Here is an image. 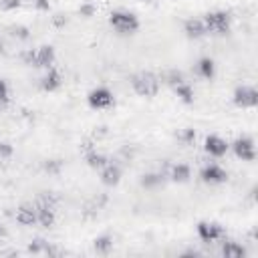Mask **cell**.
I'll use <instances>...</instances> for the list:
<instances>
[{"label":"cell","instance_id":"obj_1","mask_svg":"<svg viewBox=\"0 0 258 258\" xmlns=\"http://www.w3.org/2000/svg\"><path fill=\"white\" fill-rule=\"evenodd\" d=\"M109 24L121 34H131V32H135L139 28L137 16L133 12H129V10H113L109 14Z\"/></svg>","mask_w":258,"mask_h":258},{"label":"cell","instance_id":"obj_2","mask_svg":"<svg viewBox=\"0 0 258 258\" xmlns=\"http://www.w3.org/2000/svg\"><path fill=\"white\" fill-rule=\"evenodd\" d=\"M131 87L141 97H151L159 91V79L153 73H139L131 79Z\"/></svg>","mask_w":258,"mask_h":258},{"label":"cell","instance_id":"obj_3","mask_svg":"<svg viewBox=\"0 0 258 258\" xmlns=\"http://www.w3.org/2000/svg\"><path fill=\"white\" fill-rule=\"evenodd\" d=\"M206 24V32H214V34H226L230 28V14L224 10H216V12H208L204 18Z\"/></svg>","mask_w":258,"mask_h":258},{"label":"cell","instance_id":"obj_4","mask_svg":"<svg viewBox=\"0 0 258 258\" xmlns=\"http://www.w3.org/2000/svg\"><path fill=\"white\" fill-rule=\"evenodd\" d=\"M87 101H89V105L93 109H107V107H111L115 103V97L107 87H97V89H93L89 93Z\"/></svg>","mask_w":258,"mask_h":258},{"label":"cell","instance_id":"obj_5","mask_svg":"<svg viewBox=\"0 0 258 258\" xmlns=\"http://www.w3.org/2000/svg\"><path fill=\"white\" fill-rule=\"evenodd\" d=\"M234 103L238 107H256L258 103V93L254 87H248V85H242L234 91Z\"/></svg>","mask_w":258,"mask_h":258},{"label":"cell","instance_id":"obj_6","mask_svg":"<svg viewBox=\"0 0 258 258\" xmlns=\"http://www.w3.org/2000/svg\"><path fill=\"white\" fill-rule=\"evenodd\" d=\"M232 149L236 153V157H240L242 161H252L256 157V149H254V141L250 137H238L232 143Z\"/></svg>","mask_w":258,"mask_h":258},{"label":"cell","instance_id":"obj_7","mask_svg":"<svg viewBox=\"0 0 258 258\" xmlns=\"http://www.w3.org/2000/svg\"><path fill=\"white\" fill-rule=\"evenodd\" d=\"M198 236L202 242H216L224 236V230L220 224H214V222H200L198 224Z\"/></svg>","mask_w":258,"mask_h":258},{"label":"cell","instance_id":"obj_8","mask_svg":"<svg viewBox=\"0 0 258 258\" xmlns=\"http://www.w3.org/2000/svg\"><path fill=\"white\" fill-rule=\"evenodd\" d=\"M228 147H230L228 141L222 139L220 135H208L206 141H204V149H206V153L212 155V157H222V155H226Z\"/></svg>","mask_w":258,"mask_h":258},{"label":"cell","instance_id":"obj_9","mask_svg":"<svg viewBox=\"0 0 258 258\" xmlns=\"http://www.w3.org/2000/svg\"><path fill=\"white\" fill-rule=\"evenodd\" d=\"M30 62H34V67H52L54 62V48L52 46H40L34 52H28Z\"/></svg>","mask_w":258,"mask_h":258},{"label":"cell","instance_id":"obj_10","mask_svg":"<svg viewBox=\"0 0 258 258\" xmlns=\"http://www.w3.org/2000/svg\"><path fill=\"white\" fill-rule=\"evenodd\" d=\"M200 177H202L206 183H222V181H226L228 173H226L218 163H208V165L202 167Z\"/></svg>","mask_w":258,"mask_h":258},{"label":"cell","instance_id":"obj_11","mask_svg":"<svg viewBox=\"0 0 258 258\" xmlns=\"http://www.w3.org/2000/svg\"><path fill=\"white\" fill-rule=\"evenodd\" d=\"M119 179H121V169H119V165L107 161V163L101 167V181H103L105 185H117Z\"/></svg>","mask_w":258,"mask_h":258},{"label":"cell","instance_id":"obj_12","mask_svg":"<svg viewBox=\"0 0 258 258\" xmlns=\"http://www.w3.org/2000/svg\"><path fill=\"white\" fill-rule=\"evenodd\" d=\"M183 32L191 38H200V36L206 34V24H204L202 18H187L183 22Z\"/></svg>","mask_w":258,"mask_h":258},{"label":"cell","instance_id":"obj_13","mask_svg":"<svg viewBox=\"0 0 258 258\" xmlns=\"http://www.w3.org/2000/svg\"><path fill=\"white\" fill-rule=\"evenodd\" d=\"M54 222V210L48 206V204H40L36 206V224L44 226V228H50Z\"/></svg>","mask_w":258,"mask_h":258},{"label":"cell","instance_id":"obj_14","mask_svg":"<svg viewBox=\"0 0 258 258\" xmlns=\"http://www.w3.org/2000/svg\"><path fill=\"white\" fill-rule=\"evenodd\" d=\"M16 222L22 226H32L36 224V206H22L16 212Z\"/></svg>","mask_w":258,"mask_h":258},{"label":"cell","instance_id":"obj_15","mask_svg":"<svg viewBox=\"0 0 258 258\" xmlns=\"http://www.w3.org/2000/svg\"><path fill=\"white\" fill-rule=\"evenodd\" d=\"M42 89L44 91H54V89H58L60 87V73L54 69V67H48V71H46V75L42 77Z\"/></svg>","mask_w":258,"mask_h":258},{"label":"cell","instance_id":"obj_16","mask_svg":"<svg viewBox=\"0 0 258 258\" xmlns=\"http://www.w3.org/2000/svg\"><path fill=\"white\" fill-rule=\"evenodd\" d=\"M196 71L202 79H212L214 73H216V64H214L212 58H200L198 64H196Z\"/></svg>","mask_w":258,"mask_h":258},{"label":"cell","instance_id":"obj_17","mask_svg":"<svg viewBox=\"0 0 258 258\" xmlns=\"http://www.w3.org/2000/svg\"><path fill=\"white\" fill-rule=\"evenodd\" d=\"M244 254H246V250L238 242H224L222 244V256H226V258H242Z\"/></svg>","mask_w":258,"mask_h":258},{"label":"cell","instance_id":"obj_18","mask_svg":"<svg viewBox=\"0 0 258 258\" xmlns=\"http://www.w3.org/2000/svg\"><path fill=\"white\" fill-rule=\"evenodd\" d=\"M173 91H175V95H177L183 103H191V101H194V89H191L185 81H181V83L173 85Z\"/></svg>","mask_w":258,"mask_h":258},{"label":"cell","instance_id":"obj_19","mask_svg":"<svg viewBox=\"0 0 258 258\" xmlns=\"http://www.w3.org/2000/svg\"><path fill=\"white\" fill-rule=\"evenodd\" d=\"M191 177V169L185 163H177L171 167V179L173 181H187Z\"/></svg>","mask_w":258,"mask_h":258},{"label":"cell","instance_id":"obj_20","mask_svg":"<svg viewBox=\"0 0 258 258\" xmlns=\"http://www.w3.org/2000/svg\"><path fill=\"white\" fill-rule=\"evenodd\" d=\"M93 246H95V250L99 254H107L113 248V240H111V236H99V238H95Z\"/></svg>","mask_w":258,"mask_h":258},{"label":"cell","instance_id":"obj_21","mask_svg":"<svg viewBox=\"0 0 258 258\" xmlns=\"http://www.w3.org/2000/svg\"><path fill=\"white\" fill-rule=\"evenodd\" d=\"M87 163L91 165V167H103L105 163H107V157L105 155H101V153H97V151H89L87 153Z\"/></svg>","mask_w":258,"mask_h":258},{"label":"cell","instance_id":"obj_22","mask_svg":"<svg viewBox=\"0 0 258 258\" xmlns=\"http://www.w3.org/2000/svg\"><path fill=\"white\" fill-rule=\"evenodd\" d=\"M10 101V91H8V85L4 81H0V109L6 107Z\"/></svg>","mask_w":258,"mask_h":258},{"label":"cell","instance_id":"obj_23","mask_svg":"<svg viewBox=\"0 0 258 258\" xmlns=\"http://www.w3.org/2000/svg\"><path fill=\"white\" fill-rule=\"evenodd\" d=\"M0 6L4 10H14V8L20 6V0H0Z\"/></svg>","mask_w":258,"mask_h":258},{"label":"cell","instance_id":"obj_24","mask_svg":"<svg viewBox=\"0 0 258 258\" xmlns=\"http://www.w3.org/2000/svg\"><path fill=\"white\" fill-rule=\"evenodd\" d=\"M81 14H87V16H91V14H93V6H89V4L81 6Z\"/></svg>","mask_w":258,"mask_h":258},{"label":"cell","instance_id":"obj_25","mask_svg":"<svg viewBox=\"0 0 258 258\" xmlns=\"http://www.w3.org/2000/svg\"><path fill=\"white\" fill-rule=\"evenodd\" d=\"M10 151H12V149L8 147V143H2V145H0V153H2V155H8Z\"/></svg>","mask_w":258,"mask_h":258},{"label":"cell","instance_id":"obj_26","mask_svg":"<svg viewBox=\"0 0 258 258\" xmlns=\"http://www.w3.org/2000/svg\"><path fill=\"white\" fill-rule=\"evenodd\" d=\"M4 234H6V232H4V228H2V226H0V238H2V236H4Z\"/></svg>","mask_w":258,"mask_h":258}]
</instances>
